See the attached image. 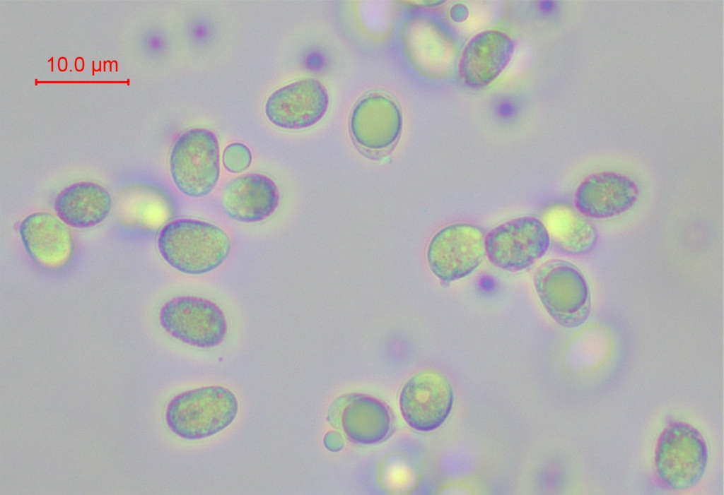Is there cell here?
I'll return each mask as SVG.
<instances>
[{"mask_svg":"<svg viewBox=\"0 0 724 495\" xmlns=\"http://www.w3.org/2000/svg\"><path fill=\"white\" fill-rule=\"evenodd\" d=\"M157 246L162 258L176 270L202 275L224 263L230 254L231 242L228 234L217 225L182 218L161 229Z\"/></svg>","mask_w":724,"mask_h":495,"instance_id":"obj_1","label":"cell"},{"mask_svg":"<svg viewBox=\"0 0 724 495\" xmlns=\"http://www.w3.org/2000/svg\"><path fill=\"white\" fill-rule=\"evenodd\" d=\"M238 402L235 394L220 386H209L182 392L168 404L165 421L176 436L198 440L213 436L235 419Z\"/></svg>","mask_w":724,"mask_h":495,"instance_id":"obj_2","label":"cell"},{"mask_svg":"<svg viewBox=\"0 0 724 495\" xmlns=\"http://www.w3.org/2000/svg\"><path fill=\"white\" fill-rule=\"evenodd\" d=\"M533 283L542 306L559 325L578 327L588 317L589 288L582 273L570 262H544L536 269Z\"/></svg>","mask_w":724,"mask_h":495,"instance_id":"obj_3","label":"cell"},{"mask_svg":"<svg viewBox=\"0 0 724 495\" xmlns=\"http://www.w3.org/2000/svg\"><path fill=\"white\" fill-rule=\"evenodd\" d=\"M169 167L173 183L183 194L192 198L209 194L220 176L216 135L204 128L182 133L172 147Z\"/></svg>","mask_w":724,"mask_h":495,"instance_id":"obj_4","label":"cell"},{"mask_svg":"<svg viewBox=\"0 0 724 495\" xmlns=\"http://www.w3.org/2000/svg\"><path fill=\"white\" fill-rule=\"evenodd\" d=\"M707 462L706 441L688 423H670L658 438L655 453L656 471L660 479L671 489L685 490L696 485Z\"/></svg>","mask_w":724,"mask_h":495,"instance_id":"obj_5","label":"cell"},{"mask_svg":"<svg viewBox=\"0 0 724 495\" xmlns=\"http://www.w3.org/2000/svg\"><path fill=\"white\" fill-rule=\"evenodd\" d=\"M162 328L172 337L199 348H211L226 338L228 322L214 302L198 296H178L167 301L159 311Z\"/></svg>","mask_w":724,"mask_h":495,"instance_id":"obj_6","label":"cell"},{"mask_svg":"<svg viewBox=\"0 0 724 495\" xmlns=\"http://www.w3.org/2000/svg\"><path fill=\"white\" fill-rule=\"evenodd\" d=\"M485 237L480 227L470 223L457 222L441 228L427 247L430 270L446 282L469 275L486 256Z\"/></svg>","mask_w":724,"mask_h":495,"instance_id":"obj_7","label":"cell"},{"mask_svg":"<svg viewBox=\"0 0 724 495\" xmlns=\"http://www.w3.org/2000/svg\"><path fill=\"white\" fill-rule=\"evenodd\" d=\"M548 232L540 219L522 216L503 222L485 237L486 256L495 267L509 272L533 265L547 251Z\"/></svg>","mask_w":724,"mask_h":495,"instance_id":"obj_8","label":"cell"},{"mask_svg":"<svg viewBox=\"0 0 724 495\" xmlns=\"http://www.w3.org/2000/svg\"><path fill=\"white\" fill-rule=\"evenodd\" d=\"M452 387L445 375L425 369L412 376L399 396L401 413L411 428L429 431L441 426L452 408Z\"/></svg>","mask_w":724,"mask_h":495,"instance_id":"obj_9","label":"cell"},{"mask_svg":"<svg viewBox=\"0 0 724 495\" xmlns=\"http://www.w3.org/2000/svg\"><path fill=\"white\" fill-rule=\"evenodd\" d=\"M329 103L327 88L315 78H304L273 92L264 105V113L274 125L299 130L317 124L326 114Z\"/></svg>","mask_w":724,"mask_h":495,"instance_id":"obj_10","label":"cell"},{"mask_svg":"<svg viewBox=\"0 0 724 495\" xmlns=\"http://www.w3.org/2000/svg\"><path fill=\"white\" fill-rule=\"evenodd\" d=\"M59 217L47 212L27 215L19 225L23 247L31 260L48 270L66 267L74 253L72 233Z\"/></svg>","mask_w":724,"mask_h":495,"instance_id":"obj_11","label":"cell"},{"mask_svg":"<svg viewBox=\"0 0 724 495\" xmlns=\"http://www.w3.org/2000/svg\"><path fill=\"white\" fill-rule=\"evenodd\" d=\"M514 52L512 39L497 30L482 31L463 49L457 65L461 81L472 89L491 83L503 71Z\"/></svg>","mask_w":724,"mask_h":495,"instance_id":"obj_12","label":"cell"},{"mask_svg":"<svg viewBox=\"0 0 724 495\" xmlns=\"http://www.w3.org/2000/svg\"><path fill=\"white\" fill-rule=\"evenodd\" d=\"M328 417L331 424H340L346 436L360 444L378 443L391 429L388 408L380 400L362 394L338 398L330 406Z\"/></svg>","mask_w":724,"mask_h":495,"instance_id":"obj_13","label":"cell"},{"mask_svg":"<svg viewBox=\"0 0 724 495\" xmlns=\"http://www.w3.org/2000/svg\"><path fill=\"white\" fill-rule=\"evenodd\" d=\"M351 132L364 148L383 150L400 136L402 115L391 97L378 93L362 98L354 107L350 120Z\"/></svg>","mask_w":724,"mask_h":495,"instance_id":"obj_14","label":"cell"},{"mask_svg":"<svg viewBox=\"0 0 724 495\" xmlns=\"http://www.w3.org/2000/svg\"><path fill=\"white\" fill-rule=\"evenodd\" d=\"M638 195L637 184L629 177L601 172L590 175L579 185L576 208L589 218H609L630 209Z\"/></svg>","mask_w":724,"mask_h":495,"instance_id":"obj_15","label":"cell"},{"mask_svg":"<svg viewBox=\"0 0 724 495\" xmlns=\"http://www.w3.org/2000/svg\"><path fill=\"white\" fill-rule=\"evenodd\" d=\"M279 192L274 181L260 174H247L235 177L223 186L221 203L232 219L242 222L266 220L276 210Z\"/></svg>","mask_w":724,"mask_h":495,"instance_id":"obj_16","label":"cell"},{"mask_svg":"<svg viewBox=\"0 0 724 495\" xmlns=\"http://www.w3.org/2000/svg\"><path fill=\"white\" fill-rule=\"evenodd\" d=\"M402 35L407 55L415 68L432 76L448 72L452 63V44L435 22L411 18L404 24Z\"/></svg>","mask_w":724,"mask_h":495,"instance_id":"obj_17","label":"cell"},{"mask_svg":"<svg viewBox=\"0 0 724 495\" xmlns=\"http://www.w3.org/2000/svg\"><path fill=\"white\" fill-rule=\"evenodd\" d=\"M550 242L559 251L572 255L591 251L598 235L590 218L576 206L565 202H555L545 207L540 215Z\"/></svg>","mask_w":724,"mask_h":495,"instance_id":"obj_18","label":"cell"},{"mask_svg":"<svg viewBox=\"0 0 724 495\" xmlns=\"http://www.w3.org/2000/svg\"><path fill=\"white\" fill-rule=\"evenodd\" d=\"M54 210L64 222L75 228H89L101 223L109 215L112 197L103 186L78 181L63 189L57 196Z\"/></svg>","mask_w":724,"mask_h":495,"instance_id":"obj_19","label":"cell"},{"mask_svg":"<svg viewBox=\"0 0 724 495\" xmlns=\"http://www.w3.org/2000/svg\"><path fill=\"white\" fill-rule=\"evenodd\" d=\"M252 154L247 146L241 143L227 145L223 154L225 169L234 174L246 170L251 164Z\"/></svg>","mask_w":724,"mask_h":495,"instance_id":"obj_20","label":"cell"},{"mask_svg":"<svg viewBox=\"0 0 724 495\" xmlns=\"http://www.w3.org/2000/svg\"><path fill=\"white\" fill-rule=\"evenodd\" d=\"M344 441L339 434L335 431L328 432L324 439L325 447L332 452H337L344 446Z\"/></svg>","mask_w":724,"mask_h":495,"instance_id":"obj_21","label":"cell"}]
</instances>
